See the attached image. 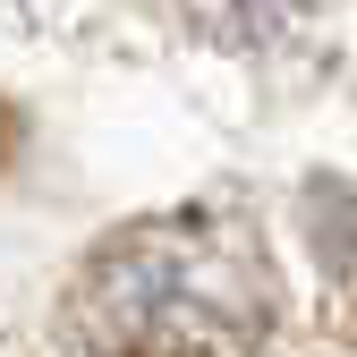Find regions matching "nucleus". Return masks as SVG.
<instances>
[{
	"mask_svg": "<svg viewBox=\"0 0 357 357\" xmlns=\"http://www.w3.org/2000/svg\"><path fill=\"white\" fill-rule=\"evenodd\" d=\"M68 332L94 357H273V264L221 213L137 221L85 255Z\"/></svg>",
	"mask_w": 357,
	"mask_h": 357,
	"instance_id": "f257e3e1",
	"label": "nucleus"
},
{
	"mask_svg": "<svg viewBox=\"0 0 357 357\" xmlns=\"http://www.w3.org/2000/svg\"><path fill=\"white\" fill-rule=\"evenodd\" d=\"M213 43H230V52H247V43H273V34H289L298 26V9L306 0H178Z\"/></svg>",
	"mask_w": 357,
	"mask_h": 357,
	"instance_id": "f03ea898",
	"label": "nucleus"
},
{
	"mask_svg": "<svg viewBox=\"0 0 357 357\" xmlns=\"http://www.w3.org/2000/svg\"><path fill=\"white\" fill-rule=\"evenodd\" d=\"M0 9H17V0H0Z\"/></svg>",
	"mask_w": 357,
	"mask_h": 357,
	"instance_id": "7ed1b4c3",
	"label": "nucleus"
}]
</instances>
